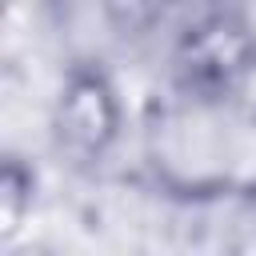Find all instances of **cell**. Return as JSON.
Masks as SVG:
<instances>
[{"label": "cell", "instance_id": "2", "mask_svg": "<svg viewBox=\"0 0 256 256\" xmlns=\"http://www.w3.org/2000/svg\"><path fill=\"white\" fill-rule=\"evenodd\" d=\"M124 108L112 76L96 64H72L52 104V148L68 164H100L120 140Z\"/></svg>", "mask_w": 256, "mask_h": 256}, {"label": "cell", "instance_id": "3", "mask_svg": "<svg viewBox=\"0 0 256 256\" xmlns=\"http://www.w3.org/2000/svg\"><path fill=\"white\" fill-rule=\"evenodd\" d=\"M32 204H36V172L20 164V156H8L4 176H0V236L4 240H12L24 228Z\"/></svg>", "mask_w": 256, "mask_h": 256}, {"label": "cell", "instance_id": "1", "mask_svg": "<svg viewBox=\"0 0 256 256\" xmlns=\"http://www.w3.org/2000/svg\"><path fill=\"white\" fill-rule=\"evenodd\" d=\"M172 76L184 96L200 104H220L232 100L248 88L256 76V32L252 24L232 12L216 8L192 20L172 52Z\"/></svg>", "mask_w": 256, "mask_h": 256}, {"label": "cell", "instance_id": "4", "mask_svg": "<svg viewBox=\"0 0 256 256\" xmlns=\"http://www.w3.org/2000/svg\"><path fill=\"white\" fill-rule=\"evenodd\" d=\"M176 0H100V12H104V24L124 36V40H136L144 32H152L168 12H172Z\"/></svg>", "mask_w": 256, "mask_h": 256}]
</instances>
